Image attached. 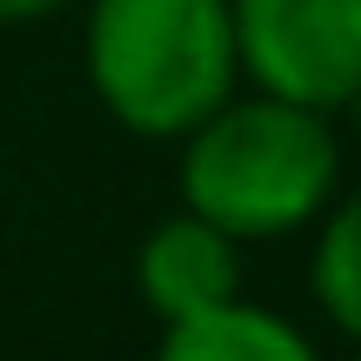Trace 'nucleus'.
Masks as SVG:
<instances>
[{"label": "nucleus", "instance_id": "f257e3e1", "mask_svg": "<svg viewBox=\"0 0 361 361\" xmlns=\"http://www.w3.org/2000/svg\"><path fill=\"white\" fill-rule=\"evenodd\" d=\"M341 188L335 114L228 94L207 121L180 134V207L234 241H281L328 214Z\"/></svg>", "mask_w": 361, "mask_h": 361}, {"label": "nucleus", "instance_id": "f03ea898", "mask_svg": "<svg viewBox=\"0 0 361 361\" xmlns=\"http://www.w3.org/2000/svg\"><path fill=\"white\" fill-rule=\"evenodd\" d=\"M87 87L141 141H180L234 87L228 0H87Z\"/></svg>", "mask_w": 361, "mask_h": 361}, {"label": "nucleus", "instance_id": "7ed1b4c3", "mask_svg": "<svg viewBox=\"0 0 361 361\" xmlns=\"http://www.w3.org/2000/svg\"><path fill=\"white\" fill-rule=\"evenodd\" d=\"M228 20L255 94L341 114L361 80V0H228Z\"/></svg>", "mask_w": 361, "mask_h": 361}, {"label": "nucleus", "instance_id": "20e7f679", "mask_svg": "<svg viewBox=\"0 0 361 361\" xmlns=\"http://www.w3.org/2000/svg\"><path fill=\"white\" fill-rule=\"evenodd\" d=\"M134 288H141V301L161 322L207 314V308L241 295V241L180 207L161 228H147L141 255H134Z\"/></svg>", "mask_w": 361, "mask_h": 361}, {"label": "nucleus", "instance_id": "39448f33", "mask_svg": "<svg viewBox=\"0 0 361 361\" xmlns=\"http://www.w3.org/2000/svg\"><path fill=\"white\" fill-rule=\"evenodd\" d=\"M154 361H322L314 341L301 335L288 314L255 308V301H221L207 314H188V322H161Z\"/></svg>", "mask_w": 361, "mask_h": 361}, {"label": "nucleus", "instance_id": "423d86ee", "mask_svg": "<svg viewBox=\"0 0 361 361\" xmlns=\"http://www.w3.org/2000/svg\"><path fill=\"white\" fill-rule=\"evenodd\" d=\"M308 281H314L322 314H328L348 341H361V188L348 194V201H328L322 234H314Z\"/></svg>", "mask_w": 361, "mask_h": 361}, {"label": "nucleus", "instance_id": "0eeeda50", "mask_svg": "<svg viewBox=\"0 0 361 361\" xmlns=\"http://www.w3.org/2000/svg\"><path fill=\"white\" fill-rule=\"evenodd\" d=\"M67 0H0V27H27V20H47L61 13Z\"/></svg>", "mask_w": 361, "mask_h": 361}, {"label": "nucleus", "instance_id": "6e6552de", "mask_svg": "<svg viewBox=\"0 0 361 361\" xmlns=\"http://www.w3.org/2000/svg\"><path fill=\"white\" fill-rule=\"evenodd\" d=\"M341 114L355 121V141H361V80H355V94H348V101H341Z\"/></svg>", "mask_w": 361, "mask_h": 361}, {"label": "nucleus", "instance_id": "1a4fd4ad", "mask_svg": "<svg viewBox=\"0 0 361 361\" xmlns=\"http://www.w3.org/2000/svg\"><path fill=\"white\" fill-rule=\"evenodd\" d=\"M348 361H361V341H355V355H348Z\"/></svg>", "mask_w": 361, "mask_h": 361}]
</instances>
